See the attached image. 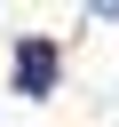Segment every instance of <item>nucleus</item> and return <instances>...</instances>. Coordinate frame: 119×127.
I'll return each mask as SVG.
<instances>
[{"label": "nucleus", "instance_id": "f257e3e1", "mask_svg": "<svg viewBox=\"0 0 119 127\" xmlns=\"http://www.w3.org/2000/svg\"><path fill=\"white\" fill-rule=\"evenodd\" d=\"M56 87V48L48 40H16V95H48Z\"/></svg>", "mask_w": 119, "mask_h": 127}, {"label": "nucleus", "instance_id": "f03ea898", "mask_svg": "<svg viewBox=\"0 0 119 127\" xmlns=\"http://www.w3.org/2000/svg\"><path fill=\"white\" fill-rule=\"evenodd\" d=\"M95 24H119V8H95Z\"/></svg>", "mask_w": 119, "mask_h": 127}]
</instances>
